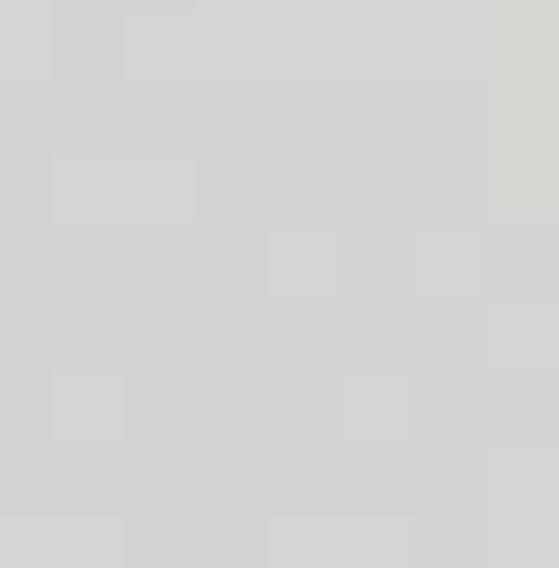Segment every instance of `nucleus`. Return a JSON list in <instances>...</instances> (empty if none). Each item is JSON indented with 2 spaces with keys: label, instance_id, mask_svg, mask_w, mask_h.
<instances>
[]
</instances>
